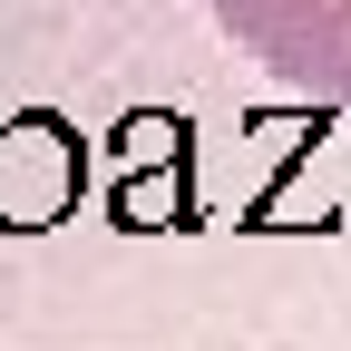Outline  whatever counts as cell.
I'll return each mask as SVG.
<instances>
[{
    "label": "cell",
    "mask_w": 351,
    "mask_h": 351,
    "mask_svg": "<svg viewBox=\"0 0 351 351\" xmlns=\"http://www.w3.org/2000/svg\"><path fill=\"white\" fill-rule=\"evenodd\" d=\"M205 10L302 98L351 108V0H205Z\"/></svg>",
    "instance_id": "obj_1"
}]
</instances>
